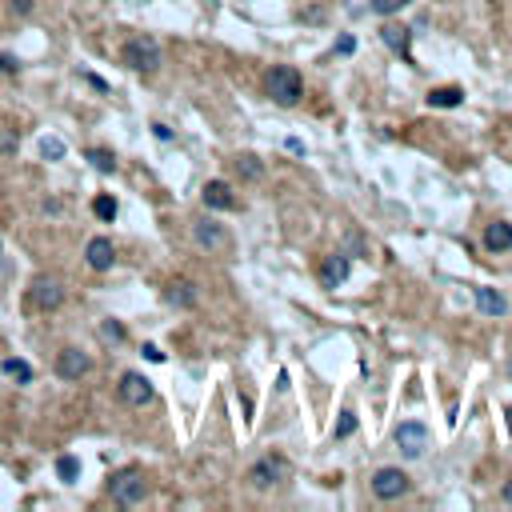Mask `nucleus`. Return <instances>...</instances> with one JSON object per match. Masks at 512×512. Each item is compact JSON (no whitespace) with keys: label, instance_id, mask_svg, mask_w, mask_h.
Wrapping results in <instances>:
<instances>
[{"label":"nucleus","instance_id":"9","mask_svg":"<svg viewBox=\"0 0 512 512\" xmlns=\"http://www.w3.org/2000/svg\"><path fill=\"white\" fill-rule=\"evenodd\" d=\"M32 304H36V308H45V312L61 308V304H64L61 280H52V276H36V280H32Z\"/></svg>","mask_w":512,"mask_h":512},{"label":"nucleus","instance_id":"7","mask_svg":"<svg viewBox=\"0 0 512 512\" xmlns=\"http://www.w3.org/2000/svg\"><path fill=\"white\" fill-rule=\"evenodd\" d=\"M93 372V356L80 349H61L56 352V376L61 381H80V376H88Z\"/></svg>","mask_w":512,"mask_h":512},{"label":"nucleus","instance_id":"12","mask_svg":"<svg viewBox=\"0 0 512 512\" xmlns=\"http://www.w3.org/2000/svg\"><path fill=\"white\" fill-rule=\"evenodd\" d=\"M344 276H349V256H344V253L328 256V260L320 264V285H324V288L344 285Z\"/></svg>","mask_w":512,"mask_h":512},{"label":"nucleus","instance_id":"27","mask_svg":"<svg viewBox=\"0 0 512 512\" xmlns=\"http://www.w3.org/2000/svg\"><path fill=\"white\" fill-rule=\"evenodd\" d=\"M356 432V416L352 413H340V424H336V440H344V436H352Z\"/></svg>","mask_w":512,"mask_h":512},{"label":"nucleus","instance_id":"26","mask_svg":"<svg viewBox=\"0 0 512 512\" xmlns=\"http://www.w3.org/2000/svg\"><path fill=\"white\" fill-rule=\"evenodd\" d=\"M100 336H104V340H112V344H120V340H125V328H120L116 320H104V324H100Z\"/></svg>","mask_w":512,"mask_h":512},{"label":"nucleus","instance_id":"24","mask_svg":"<svg viewBox=\"0 0 512 512\" xmlns=\"http://www.w3.org/2000/svg\"><path fill=\"white\" fill-rule=\"evenodd\" d=\"M93 212L100 216V221H116V200H112V196H96Z\"/></svg>","mask_w":512,"mask_h":512},{"label":"nucleus","instance_id":"30","mask_svg":"<svg viewBox=\"0 0 512 512\" xmlns=\"http://www.w3.org/2000/svg\"><path fill=\"white\" fill-rule=\"evenodd\" d=\"M0 68H4V72H13V68H16V61L8 56V52H0Z\"/></svg>","mask_w":512,"mask_h":512},{"label":"nucleus","instance_id":"2","mask_svg":"<svg viewBox=\"0 0 512 512\" xmlns=\"http://www.w3.org/2000/svg\"><path fill=\"white\" fill-rule=\"evenodd\" d=\"M120 61L132 68V72H157L160 68V48H157V40H148V36H132L125 48H120Z\"/></svg>","mask_w":512,"mask_h":512},{"label":"nucleus","instance_id":"15","mask_svg":"<svg viewBox=\"0 0 512 512\" xmlns=\"http://www.w3.org/2000/svg\"><path fill=\"white\" fill-rule=\"evenodd\" d=\"M192 240H196L200 248H208V253H212V248H221V244H224V232H221V224L196 221V224H192Z\"/></svg>","mask_w":512,"mask_h":512},{"label":"nucleus","instance_id":"23","mask_svg":"<svg viewBox=\"0 0 512 512\" xmlns=\"http://www.w3.org/2000/svg\"><path fill=\"white\" fill-rule=\"evenodd\" d=\"M237 168H240V176H248V180H256V176L264 173V164H260L256 157H248V152H244V157H237Z\"/></svg>","mask_w":512,"mask_h":512},{"label":"nucleus","instance_id":"11","mask_svg":"<svg viewBox=\"0 0 512 512\" xmlns=\"http://www.w3.org/2000/svg\"><path fill=\"white\" fill-rule=\"evenodd\" d=\"M200 196H205V205L216 208V212H228V208H237V196H232V189H228L224 180H208L205 189H200Z\"/></svg>","mask_w":512,"mask_h":512},{"label":"nucleus","instance_id":"3","mask_svg":"<svg viewBox=\"0 0 512 512\" xmlns=\"http://www.w3.org/2000/svg\"><path fill=\"white\" fill-rule=\"evenodd\" d=\"M144 493H148V484H144V477L136 472V468H125V472L112 477V500H116V504L132 509V504H141L144 500Z\"/></svg>","mask_w":512,"mask_h":512},{"label":"nucleus","instance_id":"4","mask_svg":"<svg viewBox=\"0 0 512 512\" xmlns=\"http://www.w3.org/2000/svg\"><path fill=\"white\" fill-rule=\"evenodd\" d=\"M408 488H413V480H408V472H400V468H376L372 472V493L381 496V500H400Z\"/></svg>","mask_w":512,"mask_h":512},{"label":"nucleus","instance_id":"32","mask_svg":"<svg viewBox=\"0 0 512 512\" xmlns=\"http://www.w3.org/2000/svg\"><path fill=\"white\" fill-rule=\"evenodd\" d=\"M0 256H4V248H0Z\"/></svg>","mask_w":512,"mask_h":512},{"label":"nucleus","instance_id":"16","mask_svg":"<svg viewBox=\"0 0 512 512\" xmlns=\"http://www.w3.org/2000/svg\"><path fill=\"white\" fill-rule=\"evenodd\" d=\"M484 248H488V253H509V248H512V224H504V221L488 224V232H484Z\"/></svg>","mask_w":512,"mask_h":512},{"label":"nucleus","instance_id":"13","mask_svg":"<svg viewBox=\"0 0 512 512\" xmlns=\"http://www.w3.org/2000/svg\"><path fill=\"white\" fill-rule=\"evenodd\" d=\"M472 292H477V308L484 317H504V312H509V301H504L500 292H493V288H484V285H477Z\"/></svg>","mask_w":512,"mask_h":512},{"label":"nucleus","instance_id":"17","mask_svg":"<svg viewBox=\"0 0 512 512\" xmlns=\"http://www.w3.org/2000/svg\"><path fill=\"white\" fill-rule=\"evenodd\" d=\"M381 36H384V45L392 48V52H400L404 61L413 64V52H408V36H413V32H408V29H400V24H384V29H381Z\"/></svg>","mask_w":512,"mask_h":512},{"label":"nucleus","instance_id":"1","mask_svg":"<svg viewBox=\"0 0 512 512\" xmlns=\"http://www.w3.org/2000/svg\"><path fill=\"white\" fill-rule=\"evenodd\" d=\"M264 93L280 104V109H292L296 100H301V93H304V80H301V72L292 68V64H276L269 72V80H264Z\"/></svg>","mask_w":512,"mask_h":512},{"label":"nucleus","instance_id":"22","mask_svg":"<svg viewBox=\"0 0 512 512\" xmlns=\"http://www.w3.org/2000/svg\"><path fill=\"white\" fill-rule=\"evenodd\" d=\"M64 152H68V148H64L61 136H45V141H40V157L45 160H61Z\"/></svg>","mask_w":512,"mask_h":512},{"label":"nucleus","instance_id":"14","mask_svg":"<svg viewBox=\"0 0 512 512\" xmlns=\"http://www.w3.org/2000/svg\"><path fill=\"white\" fill-rule=\"evenodd\" d=\"M164 301L173 308H196V285L192 280H173L168 292H164Z\"/></svg>","mask_w":512,"mask_h":512},{"label":"nucleus","instance_id":"19","mask_svg":"<svg viewBox=\"0 0 512 512\" xmlns=\"http://www.w3.org/2000/svg\"><path fill=\"white\" fill-rule=\"evenodd\" d=\"M0 372H4V376H13V381H20V384L32 381V365H29V360H16V356H8V360L0 365Z\"/></svg>","mask_w":512,"mask_h":512},{"label":"nucleus","instance_id":"10","mask_svg":"<svg viewBox=\"0 0 512 512\" xmlns=\"http://www.w3.org/2000/svg\"><path fill=\"white\" fill-rule=\"evenodd\" d=\"M84 260H88V269H93V272H109L112 264H116L112 240L109 237H93V240H88V248H84Z\"/></svg>","mask_w":512,"mask_h":512},{"label":"nucleus","instance_id":"29","mask_svg":"<svg viewBox=\"0 0 512 512\" xmlns=\"http://www.w3.org/2000/svg\"><path fill=\"white\" fill-rule=\"evenodd\" d=\"M352 48H356V40H352V36H340V40H336V52H340V56H349Z\"/></svg>","mask_w":512,"mask_h":512},{"label":"nucleus","instance_id":"6","mask_svg":"<svg viewBox=\"0 0 512 512\" xmlns=\"http://www.w3.org/2000/svg\"><path fill=\"white\" fill-rule=\"evenodd\" d=\"M288 477V461L285 456H260V461L248 468V480H253L256 488H272V484H280Z\"/></svg>","mask_w":512,"mask_h":512},{"label":"nucleus","instance_id":"5","mask_svg":"<svg viewBox=\"0 0 512 512\" xmlns=\"http://www.w3.org/2000/svg\"><path fill=\"white\" fill-rule=\"evenodd\" d=\"M116 392H120V400H125L128 408H144L152 400V381L141 376V372H125L120 384H116Z\"/></svg>","mask_w":512,"mask_h":512},{"label":"nucleus","instance_id":"8","mask_svg":"<svg viewBox=\"0 0 512 512\" xmlns=\"http://www.w3.org/2000/svg\"><path fill=\"white\" fill-rule=\"evenodd\" d=\"M397 448L408 456V461H416L424 448H429V429L420 424V420H404L397 429Z\"/></svg>","mask_w":512,"mask_h":512},{"label":"nucleus","instance_id":"20","mask_svg":"<svg viewBox=\"0 0 512 512\" xmlns=\"http://www.w3.org/2000/svg\"><path fill=\"white\" fill-rule=\"evenodd\" d=\"M56 477H61L64 484H77V477H80V461H77V456H61V461H56Z\"/></svg>","mask_w":512,"mask_h":512},{"label":"nucleus","instance_id":"18","mask_svg":"<svg viewBox=\"0 0 512 512\" xmlns=\"http://www.w3.org/2000/svg\"><path fill=\"white\" fill-rule=\"evenodd\" d=\"M429 104L432 109H456V104H464V93L461 88H452V84H448V88H432Z\"/></svg>","mask_w":512,"mask_h":512},{"label":"nucleus","instance_id":"25","mask_svg":"<svg viewBox=\"0 0 512 512\" xmlns=\"http://www.w3.org/2000/svg\"><path fill=\"white\" fill-rule=\"evenodd\" d=\"M404 4H413V0H372L368 8H372L376 16H392V13H400Z\"/></svg>","mask_w":512,"mask_h":512},{"label":"nucleus","instance_id":"28","mask_svg":"<svg viewBox=\"0 0 512 512\" xmlns=\"http://www.w3.org/2000/svg\"><path fill=\"white\" fill-rule=\"evenodd\" d=\"M141 352H144V360H152V365H160V360H164V352H160L157 344H144Z\"/></svg>","mask_w":512,"mask_h":512},{"label":"nucleus","instance_id":"31","mask_svg":"<svg viewBox=\"0 0 512 512\" xmlns=\"http://www.w3.org/2000/svg\"><path fill=\"white\" fill-rule=\"evenodd\" d=\"M500 496H504V504H512V480L504 484V493H500Z\"/></svg>","mask_w":512,"mask_h":512},{"label":"nucleus","instance_id":"21","mask_svg":"<svg viewBox=\"0 0 512 512\" xmlns=\"http://www.w3.org/2000/svg\"><path fill=\"white\" fill-rule=\"evenodd\" d=\"M84 157L93 160V168H100V173H112V168H116V157H112L109 148H88Z\"/></svg>","mask_w":512,"mask_h":512}]
</instances>
